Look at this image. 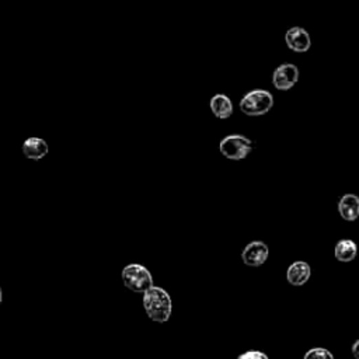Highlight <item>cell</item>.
Listing matches in <instances>:
<instances>
[{
  "instance_id": "13",
  "label": "cell",
  "mask_w": 359,
  "mask_h": 359,
  "mask_svg": "<svg viewBox=\"0 0 359 359\" xmlns=\"http://www.w3.org/2000/svg\"><path fill=\"white\" fill-rule=\"evenodd\" d=\"M305 359H334V355L326 348L314 347L305 353Z\"/></svg>"
},
{
  "instance_id": "15",
  "label": "cell",
  "mask_w": 359,
  "mask_h": 359,
  "mask_svg": "<svg viewBox=\"0 0 359 359\" xmlns=\"http://www.w3.org/2000/svg\"><path fill=\"white\" fill-rule=\"evenodd\" d=\"M351 351H352L353 356L359 359V340H356V341L352 344V349H351Z\"/></svg>"
},
{
  "instance_id": "11",
  "label": "cell",
  "mask_w": 359,
  "mask_h": 359,
  "mask_svg": "<svg viewBox=\"0 0 359 359\" xmlns=\"http://www.w3.org/2000/svg\"><path fill=\"white\" fill-rule=\"evenodd\" d=\"M340 217L347 222H353L359 218V197L355 194H345L338 202Z\"/></svg>"
},
{
  "instance_id": "6",
  "label": "cell",
  "mask_w": 359,
  "mask_h": 359,
  "mask_svg": "<svg viewBox=\"0 0 359 359\" xmlns=\"http://www.w3.org/2000/svg\"><path fill=\"white\" fill-rule=\"evenodd\" d=\"M268 257H270V248L261 240L248 243L241 251V261L247 267L259 268L267 263Z\"/></svg>"
},
{
  "instance_id": "3",
  "label": "cell",
  "mask_w": 359,
  "mask_h": 359,
  "mask_svg": "<svg viewBox=\"0 0 359 359\" xmlns=\"http://www.w3.org/2000/svg\"><path fill=\"white\" fill-rule=\"evenodd\" d=\"M121 278L125 288H128L133 294L143 295L153 286L152 272L142 264L132 263L125 265L121 272Z\"/></svg>"
},
{
  "instance_id": "2",
  "label": "cell",
  "mask_w": 359,
  "mask_h": 359,
  "mask_svg": "<svg viewBox=\"0 0 359 359\" xmlns=\"http://www.w3.org/2000/svg\"><path fill=\"white\" fill-rule=\"evenodd\" d=\"M272 107L274 96L264 89L247 91L239 102L240 111L247 117H263L272 110Z\"/></svg>"
},
{
  "instance_id": "12",
  "label": "cell",
  "mask_w": 359,
  "mask_h": 359,
  "mask_svg": "<svg viewBox=\"0 0 359 359\" xmlns=\"http://www.w3.org/2000/svg\"><path fill=\"white\" fill-rule=\"evenodd\" d=\"M334 256L340 263H351L358 256V246L351 239L340 240L334 247Z\"/></svg>"
},
{
  "instance_id": "9",
  "label": "cell",
  "mask_w": 359,
  "mask_h": 359,
  "mask_svg": "<svg viewBox=\"0 0 359 359\" xmlns=\"http://www.w3.org/2000/svg\"><path fill=\"white\" fill-rule=\"evenodd\" d=\"M209 109L218 120H228L235 111L233 102L226 94H215L209 101Z\"/></svg>"
},
{
  "instance_id": "7",
  "label": "cell",
  "mask_w": 359,
  "mask_h": 359,
  "mask_svg": "<svg viewBox=\"0 0 359 359\" xmlns=\"http://www.w3.org/2000/svg\"><path fill=\"white\" fill-rule=\"evenodd\" d=\"M285 43L288 48L298 54H305L312 47L309 32L302 27H292L285 34Z\"/></svg>"
},
{
  "instance_id": "14",
  "label": "cell",
  "mask_w": 359,
  "mask_h": 359,
  "mask_svg": "<svg viewBox=\"0 0 359 359\" xmlns=\"http://www.w3.org/2000/svg\"><path fill=\"white\" fill-rule=\"evenodd\" d=\"M239 359H268V356L260 351H247L244 353H240Z\"/></svg>"
},
{
  "instance_id": "8",
  "label": "cell",
  "mask_w": 359,
  "mask_h": 359,
  "mask_svg": "<svg viewBox=\"0 0 359 359\" xmlns=\"http://www.w3.org/2000/svg\"><path fill=\"white\" fill-rule=\"evenodd\" d=\"M21 151L28 160H43L50 153V146L45 139L31 136L24 140Z\"/></svg>"
},
{
  "instance_id": "4",
  "label": "cell",
  "mask_w": 359,
  "mask_h": 359,
  "mask_svg": "<svg viewBox=\"0 0 359 359\" xmlns=\"http://www.w3.org/2000/svg\"><path fill=\"white\" fill-rule=\"evenodd\" d=\"M256 143L241 133H232L221 139L219 152L224 157L233 162L247 159V156L254 151Z\"/></svg>"
},
{
  "instance_id": "5",
  "label": "cell",
  "mask_w": 359,
  "mask_h": 359,
  "mask_svg": "<svg viewBox=\"0 0 359 359\" xmlns=\"http://www.w3.org/2000/svg\"><path fill=\"white\" fill-rule=\"evenodd\" d=\"M299 82V69L294 63H282L272 74V85L279 91H288Z\"/></svg>"
},
{
  "instance_id": "1",
  "label": "cell",
  "mask_w": 359,
  "mask_h": 359,
  "mask_svg": "<svg viewBox=\"0 0 359 359\" xmlns=\"http://www.w3.org/2000/svg\"><path fill=\"white\" fill-rule=\"evenodd\" d=\"M143 309L148 317L156 323H166L173 313V301L168 292L160 286H152L149 291L143 294Z\"/></svg>"
},
{
  "instance_id": "10",
  "label": "cell",
  "mask_w": 359,
  "mask_h": 359,
  "mask_svg": "<svg viewBox=\"0 0 359 359\" xmlns=\"http://www.w3.org/2000/svg\"><path fill=\"white\" fill-rule=\"evenodd\" d=\"M312 276V268L306 261H295L286 270V281L294 286H303Z\"/></svg>"
}]
</instances>
